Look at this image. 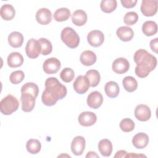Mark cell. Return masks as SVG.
Masks as SVG:
<instances>
[{"label":"cell","instance_id":"cell-37","mask_svg":"<svg viewBox=\"0 0 158 158\" xmlns=\"http://www.w3.org/2000/svg\"><path fill=\"white\" fill-rule=\"evenodd\" d=\"M138 20V15L135 12H127L124 17L123 22L127 25H133L135 24Z\"/></svg>","mask_w":158,"mask_h":158},{"label":"cell","instance_id":"cell-32","mask_svg":"<svg viewBox=\"0 0 158 158\" xmlns=\"http://www.w3.org/2000/svg\"><path fill=\"white\" fill-rule=\"evenodd\" d=\"M117 6L116 0H102L100 4V7L105 13H111L115 10Z\"/></svg>","mask_w":158,"mask_h":158},{"label":"cell","instance_id":"cell-35","mask_svg":"<svg viewBox=\"0 0 158 158\" xmlns=\"http://www.w3.org/2000/svg\"><path fill=\"white\" fill-rule=\"evenodd\" d=\"M120 129L124 132H130L135 128L134 122L129 118H125L121 120L119 124Z\"/></svg>","mask_w":158,"mask_h":158},{"label":"cell","instance_id":"cell-25","mask_svg":"<svg viewBox=\"0 0 158 158\" xmlns=\"http://www.w3.org/2000/svg\"><path fill=\"white\" fill-rule=\"evenodd\" d=\"M104 91L109 98H114L118 95L120 89L118 85L116 82L110 81L105 85Z\"/></svg>","mask_w":158,"mask_h":158},{"label":"cell","instance_id":"cell-12","mask_svg":"<svg viewBox=\"0 0 158 158\" xmlns=\"http://www.w3.org/2000/svg\"><path fill=\"white\" fill-rule=\"evenodd\" d=\"M96 115L94 113L89 111L81 112L78 117V121L79 123L83 127L92 126L96 123Z\"/></svg>","mask_w":158,"mask_h":158},{"label":"cell","instance_id":"cell-7","mask_svg":"<svg viewBox=\"0 0 158 158\" xmlns=\"http://www.w3.org/2000/svg\"><path fill=\"white\" fill-rule=\"evenodd\" d=\"M61 64L60 60L56 57L47 59L43 63V69L47 74L56 73L60 69Z\"/></svg>","mask_w":158,"mask_h":158},{"label":"cell","instance_id":"cell-34","mask_svg":"<svg viewBox=\"0 0 158 158\" xmlns=\"http://www.w3.org/2000/svg\"><path fill=\"white\" fill-rule=\"evenodd\" d=\"M60 77L62 80L65 83L71 82L75 77V72L71 68H64L60 73Z\"/></svg>","mask_w":158,"mask_h":158},{"label":"cell","instance_id":"cell-23","mask_svg":"<svg viewBox=\"0 0 158 158\" xmlns=\"http://www.w3.org/2000/svg\"><path fill=\"white\" fill-rule=\"evenodd\" d=\"M23 42L22 34L18 31H13L8 36V43L10 46L17 48L20 47Z\"/></svg>","mask_w":158,"mask_h":158},{"label":"cell","instance_id":"cell-39","mask_svg":"<svg viewBox=\"0 0 158 158\" xmlns=\"http://www.w3.org/2000/svg\"><path fill=\"white\" fill-rule=\"evenodd\" d=\"M157 43H158V38H156L155 39L152 40L150 41V47H151L152 51H154L156 53H157V51H158Z\"/></svg>","mask_w":158,"mask_h":158},{"label":"cell","instance_id":"cell-1","mask_svg":"<svg viewBox=\"0 0 158 158\" xmlns=\"http://www.w3.org/2000/svg\"><path fill=\"white\" fill-rule=\"evenodd\" d=\"M66 94V87L56 78L49 77L45 81V89L41 96L42 102L47 106H52L55 105L58 100L63 99Z\"/></svg>","mask_w":158,"mask_h":158},{"label":"cell","instance_id":"cell-3","mask_svg":"<svg viewBox=\"0 0 158 158\" xmlns=\"http://www.w3.org/2000/svg\"><path fill=\"white\" fill-rule=\"evenodd\" d=\"M62 42L69 48L73 49L78 47L80 43V38L77 32L71 27L64 28L60 34Z\"/></svg>","mask_w":158,"mask_h":158},{"label":"cell","instance_id":"cell-16","mask_svg":"<svg viewBox=\"0 0 158 158\" xmlns=\"http://www.w3.org/2000/svg\"><path fill=\"white\" fill-rule=\"evenodd\" d=\"M36 20L41 25H48L52 20V13L47 8L40 9L36 13Z\"/></svg>","mask_w":158,"mask_h":158},{"label":"cell","instance_id":"cell-14","mask_svg":"<svg viewBox=\"0 0 158 158\" xmlns=\"http://www.w3.org/2000/svg\"><path fill=\"white\" fill-rule=\"evenodd\" d=\"M103 97L101 93L98 91L91 92L87 98L88 106L93 109L99 108L102 104Z\"/></svg>","mask_w":158,"mask_h":158},{"label":"cell","instance_id":"cell-24","mask_svg":"<svg viewBox=\"0 0 158 158\" xmlns=\"http://www.w3.org/2000/svg\"><path fill=\"white\" fill-rule=\"evenodd\" d=\"M0 15L4 20L9 21L15 17V10L12 5L6 4L1 6L0 9Z\"/></svg>","mask_w":158,"mask_h":158},{"label":"cell","instance_id":"cell-42","mask_svg":"<svg viewBox=\"0 0 158 158\" xmlns=\"http://www.w3.org/2000/svg\"><path fill=\"white\" fill-rule=\"evenodd\" d=\"M146 157V156L144 155H143V154H136L135 153H129V154H127V157Z\"/></svg>","mask_w":158,"mask_h":158},{"label":"cell","instance_id":"cell-13","mask_svg":"<svg viewBox=\"0 0 158 158\" xmlns=\"http://www.w3.org/2000/svg\"><path fill=\"white\" fill-rule=\"evenodd\" d=\"M86 141L82 136H75L71 143L72 152L75 156H80L83 154L85 148Z\"/></svg>","mask_w":158,"mask_h":158},{"label":"cell","instance_id":"cell-22","mask_svg":"<svg viewBox=\"0 0 158 158\" xmlns=\"http://www.w3.org/2000/svg\"><path fill=\"white\" fill-rule=\"evenodd\" d=\"M98 150L102 156L109 157L112 152V144L108 139H102L98 143Z\"/></svg>","mask_w":158,"mask_h":158},{"label":"cell","instance_id":"cell-20","mask_svg":"<svg viewBox=\"0 0 158 158\" xmlns=\"http://www.w3.org/2000/svg\"><path fill=\"white\" fill-rule=\"evenodd\" d=\"M97 60L95 53L91 51L86 50L83 51L80 57L81 63L85 66H91L93 65Z\"/></svg>","mask_w":158,"mask_h":158},{"label":"cell","instance_id":"cell-17","mask_svg":"<svg viewBox=\"0 0 158 158\" xmlns=\"http://www.w3.org/2000/svg\"><path fill=\"white\" fill-rule=\"evenodd\" d=\"M149 143V136L144 133H138L132 139L133 145L137 149H143L146 147Z\"/></svg>","mask_w":158,"mask_h":158},{"label":"cell","instance_id":"cell-38","mask_svg":"<svg viewBox=\"0 0 158 158\" xmlns=\"http://www.w3.org/2000/svg\"><path fill=\"white\" fill-rule=\"evenodd\" d=\"M120 2L124 7L130 9L135 6L137 0H121Z\"/></svg>","mask_w":158,"mask_h":158},{"label":"cell","instance_id":"cell-8","mask_svg":"<svg viewBox=\"0 0 158 158\" xmlns=\"http://www.w3.org/2000/svg\"><path fill=\"white\" fill-rule=\"evenodd\" d=\"M73 86L74 90L77 93L82 94L88 90L90 84L86 75H79L75 79L73 84Z\"/></svg>","mask_w":158,"mask_h":158},{"label":"cell","instance_id":"cell-10","mask_svg":"<svg viewBox=\"0 0 158 158\" xmlns=\"http://www.w3.org/2000/svg\"><path fill=\"white\" fill-rule=\"evenodd\" d=\"M134 114L135 117L141 122L148 121L151 116L150 108L144 104L138 105L135 109Z\"/></svg>","mask_w":158,"mask_h":158},{"label":"cell","instance_id":"cell-2","mask_svg":"<svg viewBox=\"0 0 158 158\" xmlns=\"http://www.w3.org/2000/svg\"><path fill=\"white\" fill-rule=\"evenodd\" d=\"M136 64L135 69V74L139 78L146 77L149 73L155 69L157 65V59L145 49H140L136 51L133 57Z\"/></svg>","mask_w":158,"mask_h":158},{"label":"cell","instance_id":"cell-19","mask_svg":"<svg viewBox=\"0 0 158 158\" xmlns=\"http://www.w3.org/2000/svg\"><path fill=\"white\" fill-rule=\"evenodd\" d=\"M8 65L11 68H16L21 66L23 63L22 55L18 52H11L7 59Z\"/></svg>","mask_w":158,"mask_h":158},{"label":"cell","instance_id":"cell-6","mask_svg":"<svg viewBox=\"0 0 158 158\" xmlns=\"http://www.w3.org/2000/svg\"><path fill=\"white\" fill-rule=\"evenodd\" d=\"M141 11L146 17H151L157 13V1L143 0L141 4Z\"/></svg>","mask_w":158,"mask_h":158},{"label":"cell","instance_id":"cell-40","mask_svg":"<svg viewBox=\"0 0 158 158\" xmlns=\"http://www.w3.org/2000/svg\"><path fill=\"white\" fill-rule=\"evenodd\" d=\"M127 152L124 150H120L116 152V154L114 156V157H126Z\"/></svg>","mask_w":158,"mask_h":158},{"label":"cell","instance_id":"cell-18","mask_svg":"<svg viewBox=\"0 0 158 158\" xmlns=\"http://www.w3.org/2000/svg\"><path fill=\"white\" fill-rule=\"evenodd\" d=\"M117 36L122 41H129L134 36V32L131 28L123 26L119 27L116 31Z\"/></svg>","mask_w":158,"mask_h":158},{"label":"cell","instance_id":"cell-11","mask_svg":"<svg viewBox=\"0 0 158 158\" xmlns=\"http://www.w3.org/2000/svg\"><path fill=\"white\" fill-rule=\"evenodd\" d=\"M130 68V63L128 60L123 57H119L115 59L112 63V69L114 72L118 74L126 73Z\"/></svg>","mask_w":158,"mask_h":158},{"label":"cell","instance_id":"cell-5","mask_svg":"<svg viewBox=\"0 0 158 158\" xmlns=\"http://www.w3.org/2000/svg\"><path fill=\"white\" fill-rule=\"evenodd\" d=\"M25 52L30 59L37 58L41 52V48L38 40H36L34 38L29 40L26 44Z\"/></svg>","mask_w":158,"mask_h":158},{"label":"cell","instance_id":"cell-30","mask_svg":"<svg viewBox=\"0 0 158 158\" xmlns=\"http://www.w3.org/2000/svg\"><path fill=\"white\" fill-rule=\"evenodd\" d=\"M26 148L28 152L32 154L38 153L41 148V144L36 139H30L26 143Z\"/></svg>","mask_w":158,"mask_h":158},{"label":"cell","instance_id":"cell-4","mask_svg":"<svg viewBox=\"0 0 158 158\" xmlns=\"http://www.w3.org/2000/svg\"><path fill=\"white\" fill-rule=\"evenodd\" d=\"M18 99L12 94H8L0 102V110L4 115H10L18 109Z\"/></svg>","mask_w":158,"mask_h":158},{"label":"cell","instance_id":"cell-21","mask_svg":"<svg viewBox=\"0 0 158 158\" xmlns=\"http://www.w3.org/2000/svg\"><path fill=\"white\" fill-rule=\"evenodd\" d=\"M87 19L86 13L81 9L75 10L72 15V23L76 26L84 25L87 22Z\"/></svg>","mask_w":158,"mask_h":158},{"label":"cell","instance_id":"cell-31","mask_svg":"<svg viewBox=\"0 0 158 158\" xmlns=\"http://www.w3.org/2000/svg\"><path fill=\"white\" fill-rule=\"evenodd\" d=\"M70 11L69 9L62 7L57 9L54 14V19L57 22H64L70 17Z\"/></svg>","mask_w":158,"mask_h":158},{"label":"cell","instance_id":"cell-15","mask_svg":"<svg viewBox=\"0 0 158 158\" xmlns=\"http://www.w3.org/2000/svg\"><path fill=\"white\" fill-rule=\"evenodd\" d=\"M22 109L25 112L32 111L35 106L36 98L29 94H21Z\"/></svg>","mask_w":158,"mask_h":158},{"label":"cell","instance_id":"cell-33","mask_svg":"<svg viewBox=\"0 0 158 158\" xmlns=\"http://www.w3.org/2000/svg\"><path fill=\"white\" fill-rule=\"evenodd\" d=\"M38 41L41 48V54L44 56H47L51 53L52 50V46L51 41L46 38H41L38 40Z\"/></svg>","mask_w":158,"mask_h":158},{"label":"cell","instance_id":"cell-29","mask_svg":"<svg viewBox=\"0 0 158 158\" xmlns=\"http://www.w3.org/2000/svg\"><path fill=\"white\" fill-rule=\"evenodd\" d=\"M86 77L89 81L91 87L97 86L100 82L101 76L99 72L96 70H89L86 73Z\"/></svg>","mask_w":158,"mask_h":158},{"label":"cell","instance_id":"cell-41","mask_svg":"<svg viewBox=\"0 0 158 158\" xmlns=\"http://www.w3.org/2000/svg\"><path fill=\"white\" fill-rule=\"evenodd\" d=\"M86 157H99V156L95 152H93V151H89L87 153L86 156Z\"/></svg>","mask_w":158,"mask_h":158},{"label":"cell","instance_id":"cell-9","mask_svg":"<svg viewBox=\"0 0 158 158\" xmlns=\"http://www.w3.org/2000/svg\"><path fill=\"white\" fill-rule=\"evenodd\" d=\"M87 41L91 46L93 47H99L104 43V34L99 30H92L87 35Z\"/></svg>","mask_w":158,"mask_h":158},{"label":"cell","instance_id":"cell-26","mask_svg":"<svg viewBox=\"0 0 158 158\" xmlns=\"http://www.w3.org/2000/svg\"><path fill=\"white\" fill-rule=\"evenodd\" d=\"M142 31L147 36L154 35L157 31V23L151 20L146 21L142 26Z\"/></svg>","mask_w":158,"mask_h":158},{"label":"cell","instance_id":"cell-27","mask_svg":"<svg viewBox=\"0 0 158 158\" xmlns=\"http://www.w3.org/2000/svg\"><path fill=\"white\" fill-rule=\"evenodd\" d=\"M39 93V88L36 84L32 82H28L21 88L22 94H29L36 98Z\"/></svg>","mask_w":158,"mask_h":158},{"label":"cell","instance_id":"cell-36","mask_svg":"<svg viewBox=\"0 0 158 158\" xmlns=\"http://www.w3.org/2000/svg\"><path fill=\"white\" fill-rule=\"evenodd\" d=\"M25 78V74L22 70H16L11 73L9 77L10 81L12 84H19L21 83Z\"/></svg>","mask_w":158,"mask_h":158},{"label":"cell","instance_id":"cell-28","mask_svg":"<svg viewBox=\"0 0 158 158\" xmlns=\"http://www.w3.org/2000/svg\"><path fill=\"white\" fill-rule=\"evenodd\" d=\"M122 84L124 89L130 93L135 91L138 87L137 81L131 76L125 77L122 80Z\"/></svg>","mask_w":158,"mask_h":158}]
</instances>
